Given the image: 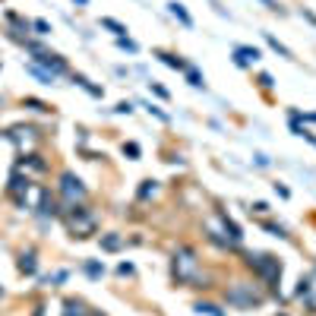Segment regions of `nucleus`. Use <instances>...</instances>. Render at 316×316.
<instances>
[{
  "instance_id": "1",
  "label": "nucleus",
  "mask_w": 316,
  "mask_h": 316,
  "mask_svg": "<svg viewBox=\"0 0 316 316\" xmlns=\"http://www.w3.org/2000/svg\"><path fill=\"white\" fill-rule=\"evenodd\" d=\"M64 222H67V231L73 237H89L98 231V218L85 209V206H70L64 209Z\"/></svg>"
},
{
  "instance_id": "2",
  "label": "nucleus",
  "mask_w": 316,
  "mask_h": 316,
  "mask_svg": "<svg viewBox=\"0 0 316 316\" xmlns=\"http://www.w3.org/2000/svg\"><path fill=\"white\" fill-rule=\"evenodd\" d=\"M174 278L180 285H196L199 281V260L193 247H177L174 250Z\"/></svg>"
},
{
  "instance_id": "3",
  "label": "nucleus",
  "mask_w": 316,
  "mask_h": 316,
  "mask_svg": "<svg viewBox=\"0 0 316 316\" xmlns=\"http://www.w3.org/2000/svg\"><path fill=\"white\" fill-rule=\"evenodd\" d=\"M60 199H64V206L70 209V206H82L85 203V183L73 174V171H64L60 174Z\"/></svg>"
},
{
  "instance_id": "4",
  "label": "nucleus",
  "mask_w": 316,
  "mask_h": 316,
  "mask_svg": "<svg viewBox=\"0 0 316 316\" xmlns=\"http://www.w3.org/2000/svg\"><path fill=\"white\" fill-rule=\"evenodd\" d=\"M247 266L256 272L260 278H266L269 285H278V278H281V263L275 260V256H266V253H250L247 256Z\"/></svg>"
},
{
  "instance_id": "5",
  "label": "nucleus",
  "mask_w": 316,
  "mask_h": 316,
  "mask_svg": "<svg viewBox=\"0 0 316 316\" xmlns=\"http://www.w3.org/2000/svg\"><path fill=\"white\" fill-rule=\"evenodd\" d=\"M228 304H234L240 310H250V307H260L263 304V294L253 288V285H234L228 291Z\"/></svg>"
},
{
  "instance_id": "6",
  "label": "nucleus",
  "mask_w": 316,
  "mask_h": 316,
  "mask_svg": "<svg viewBox=\"0 0 316 316\" xmlns=\"http://www.w3.org/2000/svg\"><path fill=\"white\" fill-rule=\"evenodd\" d=\"M32 64H38L41 70H48L54 79H57V76H64L67 70H70L64 57H60V54H51V51H35V60H32Z\"/></svg>"
},
{
  "instance_id": "7",
  "label": "nucleus",
  "mask_w": 316,
  "mask_h": 316,
  "mask_svg": "<svg viewBox=\"0 0 316 316\" xmlns=\"http://www.w3.org/2000/svg\"><path fill=\"white\" fill-rule=\"evenodd\" d=\"M260 48H250V45H237L234 48V64L237 67H250V64H256V60H260Z\"/></svg>"
},
{
  "instance_id": "8",
  "label": "nucleus",
  "mask_w": 316,
  "mask_h": 316,
  "mask_svg": "<svg viewBox=\"0 0 316 316\" xmlns=\"http://www.w3.org/2000/svg\"><path fill=\"white\" fill-rule=\"evenodd\" d=\"M7 190H10V196L22 199L28 190H32V180H28V177H22V174H13V177H10V186H7Z\"/></svg>"
},
{
  "instance_id": "9",
  "label": "nucleus",
  "mask_w": 316,
  "mask_h": 316,
  "mask_svg": "<svg viewBox=\"0 0 316 316\" xmlns=\"http://www.w3.org/2000/svg\"><path fill=\"white\" fill-rule=\"evenodd\" d=\"M19 272L22 275H35L38 272V256H35V250H25V253H19Z\"/></svg>"
},
{
  "instance_id": "10",
  "label": "nucleus",
  "mask_w": 316,
  "mask_h": 316,
  "mask_svg": "<svg viewBox=\"0 0 316 316\" xmlns=\"http://www.w3.org/2000/svg\"><path fill=\"white\" fill-rule=\"evenodd\" d=\"M168 10H171V16H174V19H177L180 25L193 28V16H190V13L183 10V4H177V0H171V4H168Z\"/></svg>"
},
{
  "instance_id": "11",
  "label": "nucleus",
  "mask_w": 316,
  "mask_h": 316,
  "mask_svg": "<svg viewBox=\"0 0 316 316\" xmlns=\"http://www.w3.org/2000/svg\"><path fill=\"white\" fill-rule=\"evenodd\" d=\"M73 82L79 85V89H85L89 95H95V98H102V95H105V89H102V85H95L89 76H82V73H73Z\"/></svg>"
},
{
  "instance_id": "12",
  "label": "nucleus",
  "mask_w": 316,
  "mask_h": 316,
  "mask_svg": "<svg viewBox=\"0 0 316 316\" xmlns=\"http://www.w3.org/2000/svg\"><path fill=\"white\" fill-rule=\"evenodd\" d=\"M266 45H269L272 51H275L278 57H285V60H294V54H291V48H285V45H281V41H278L275 35H272V32H266Z\"/></svg>"
},
{
  "instance_id": "13",
  "label": "nucleus",
  "mask_w": 316,
  "mask_h": 316,
  "mask_svg": "<svg viewBox=\"0 0 316 316\" xmlns=\"http://www.w3.org/2000/svg\"><path fill=\"white\" fill-rule=\"evenodd\" d=\"M89 310H85V304L82 300H76V297H70L67 304H64V316H85Z\"/></svg>"
},
{
  "instance_id": "14",
  "label": "nucleus",
  "mask_w": 316,
  "mask_h": 316,
  "mask_svg": "<svg viewBox=\"0 0 316 316\" xmlns=\"http://www.w3.org/2000/svg\"><path fill=\"white\" fill-rule=\"evenodd\" d=\"M120 247H123V237H120V234H105V237H102V250L117 253Z\"/></svg>"
},
{
  "instance_id": "15",
  "label": "nucleus",
  "mask_w": 316,
  "mask_h": 316,
  "mask_svg": "<svg viewBox=\"0 0 316 316\" xmlns=\"http://www.w3.org/2000/svg\"><path fill=\"white\" fill-rule=\"evenodd\" d=\"M25 70H28V73H32V76H35V79H38V82H45V85H54V76H51V73H48V70H41V67H38V64H28V67H25Z\"/></svg>"
},
{
  "instance_id": "16",
  "label": "nucleus",
  "mask_w": 316,
  "mask_h": 316,
  "mask_svg": "<svg viewBox=\"0 0 316 316\" xmlns=\"http://www.w3.org/2000/svg\"><path fill=\"white\" fill-rule=\"evenodd\" d=\"M82 272H85L89 278H102V275H105V263H98V260H89V263L82 266Z\"/></svg>"
},
{
  "instance_id": "17",
  "label": "nucleus",
  "mask_w": 316,
  "mask_h": 316,
  "mask_svg": "<svg viewBox=\"0 0 316 316\" xmlns=\"http://www.w3.org/2000/svg\"><path fill=\"white\" fill-rule=\"evenodd\" d=\"M67 278H70V272L60 269V272H51V275H45V278H41V285H45V288H54V285H60V281H67Z\"/></svg>"
},
{
  "instance_id": "18",
  "label": "nucleus",
  "mask_w": 316,
  "mask_h": 316,
  "mask_svg": "<svg viewBox=\"0 0 316 316\" xmlns=\"http://www.w3.org/2000/svg\"><path fill=\"white\" fill-rule=\"evenodd\" d=\"M183 73H186V82H190V85H193V89H203V85H206V79H203V73H199V70H196V67H186V70H183Z\"/></svg>"
},
{
  "instance_id": "19",
  "label": "nucleus",
  "mask_w": 316,
  "mask_h": 316,
  "mask_svg": "<svg viewBox=\"0 0 316 316\" xmlns=\"http://www.w3.org/2000/svg\"><path fill=\"white\" fill-rule=\"evenodd\" d=\"M102 28H108V32H114L117 38H123V32H127V25H120L117 19H111V16H102Z\"/></svg>"
},
{
  "instance_id": "20",
  "label": "nucleus",
  "mask_w": 316,
  "mask_h": 316,
  "mask_svg": "<svg viewBox=\"0 0 316 316\" xmlns=\"http://www.w3.org/2000/svg\"><path fill=\"white\" fill-rule=\"evenodd\" d=\"M196 313H206V316H225V310L218 304H209V300H199L196 304Z\"/></svg>"
},
{
  "instance_id": "21",
  "label": "nucleus",
  "mask_w": 316,
  "mask_h": 316,
  "mask_svg": "<svg viewBox=\"0 0 316 316\" xmlns=\"http://www.w3.org/2000/svg\"><path fill=\"white\" fill-rule=\"evenodd\" d=\"M19 165H28V168H32V171H45V168H48V165H45V162H41V158H38V155H22V158H19Z\"/></svg>"
},
{
  "instance_id": "22",
  "label": "nucleus",
  "mask_w": 316,
  "mask_h": 316,
  "mask_svg": "<svg viewBox=\"0 0 316 316\" xmlns=\"http://www.w3.org/2000/svg\"><path fill=\"white\" fill-rule=\"evenodd\" d=\"M158 57H162V64H168L171 70H186L190 67V64H183L180 57H174V54H158Z\"/></svg>"
},
{
  "instance_id": "23",
  "label": "nucleus",
  "mask_w": 316,
  "mask_h": 316,
  "mask_svg": "<svg viewBox=\"0 0 316 316\" xmlns=\"http://www.w3.org/2000/svg\"><path fill=\"white\" fill-rule=\"evenodd\" d=\"M155 193H158V183H155V180H142V186H139L136 196H139V199H149V196H155Z\"/></svg>"
},
{
  "instance_id": "24",
  "label": "nucleus",
  "mask_w": 316,
  "mask_h": 316,
  "mask_svg": "<svg viewBox=\"0 0 316 316\" xmlns=\"http://www.w3.org/2000/svg\"><path fill=\"white\" fill-rule=\"evenodd\" d=\"M291 133H294V136H304L307 142H313V146H316V136H313V133L307 130V127H300L297 120H291Z\"/></svg>"
},
{
  "instance_id": "25",
  "label": "nucleus",
  "mask_w": 316,
  "mask_h": 316,
  "mask_svg": "<svg viewBox=\"0 0 316 316\" xmlns=\"http://www.w3.org/2000/svg\"><path fill=\"white\" fill-rule=\"evenodd\" d=\"M25 108H32V111H41V114H45V111H51L45 102H38V98H25V102H22Z\"/></svg>"
},
{
  "instance_id": "26",
  "label": "nucleus",
  "mask_w": 316,
  "mask_h": 316,
  "mask_svg": "<svg viewBox=\"0 0 316 316\" xmlns=\"http://www.w3.org/2000/svg\"><path fill=\"white\" fill-rule=\"evenodd\" d=\"M117 45H120L123 51H130V54H139V45H136V41H130L127 35H123V38H117Z\"/></svg>"
},
{
  "instance_id": "27",
  "label": "nucleus",
  "mask_w": 316,
  "mask_h": 316,
  "mask_svg": "<svg viewBox=\"0 0 316 316\" xmlns=\"http://www.w3.org/2000/svg\"><path fill=\"white\" fill-rule=\"evenodd\" d=\"M263 228H266V231H272L275 237H288V234H285V228H281V225H275V222H263Z\"/></svg>"
},
{
  "instance_id": "28",
  "label": "nucleus",
  "mask_w": 316,
  "mask_h": 316,
  "mask_svg": "<svg viewBox=\"0 0 316 316\" xmlns=\"http://www.w3.org/2000/svg\"><path fill=\"white\" fill-rule=\"evenodd\" d=\"M32 28H35L38 35H51V22H45V19H35V22H32Z\"/></svg>"
},
{
  "instance_id": "29",
  "label": "nucleus",
  "mask_w": 316,
  "mask_h": 316,
  "mask_svg": "<svg viewBox=\"0 0 316 316\" xmlns=\"http://www.w3.org/2000/svg\"><path fill=\"white\" fill-rule=\"evenodd\" d=\"M146 111H149V114H152V117H158V120H171V117H168V114H165V111H162V108H158V105H152V102H149V105H146Z\"/></svg>"
},
{
  "instance_id": "30",
  "label": "nucleus",
  "mask_w": 316,
  "mask_h": 316,
  "mask_svg": "<svg viewBox=\"0 0 316 316\" xmlns=\"http://www.w3.org/2000/svg\"><path fill=\"white\" fill-rule=\"evenodd\" d=\"M123 155H130V158H139V155H142V149L136 146V142H127V146H123Z\"/></svg>"
},
{
  "instance_id": "31",
  "label": "nucleus",
  "mask_w": 316,
  "mask_h": 316,
  "mask_svg": "<svg viewBox=\"0 0 316 316\" xmlns=\"http://www.w3.org/2000/svg\"><path fill=\"white\" fill-rule=\"evenodd\" d=\"M260 4H263L266 10H272V13H285V10H281V4H278V0H260Z\"/></svg>"
},
{
  "instance_id": "32",
  "label": "nucleus",
  "mask_w": 316,
  "mask_h": 316,
  "mask_svg": "<svg viewBox=\"0 0 316 316\" xmlns=\"http://www.w3.org/2000/svg\"><path fill=\"white\" fill-rule=\"evenodd\" d=\"M260 85H263V89H272V85H275L272 73H260Z\"/></svg>"
},
{
  "instance_id": "33",
  "label": "nucleus",
  "mask_w": 316,
  "mask_h": 316,
  "mask_svg": "<svg viewBox=\"0 0 316 316\" xmlns=\"http://www.w3.org/2000/svg\"><path fill=\"white\" fill-rule=\"evenodd\" d=\"M117 275H133V263H120L117 266Z\"/></svg>"
},
{
  "instance_id": "34",
  "label": "nucleus",
  "mask_w": 316,
  "mask_h": 316,
  "mask_svg": "<svg viewBox=\"0 0 316 316\" xmlns=\"http://www.w3.org/2000/svg\"><path fill=\"white\" fill-rule=\"evenodd\" d=\"M275 193H278L281 199H288V196H291V190H288V186H285V183H275Z\"/></svg>"
},
{
  "instance_id": "35",
  "label": "nucleus",
  "mask_w": 316,
  "mask_h": 316,
  "mask_svg": "<svg viewBox=\"0 0 316 316\" xmlns=\"http://www.w3.org/2000/svg\"><path fill=\"white\" fill-rule=\"evenodd\" d=\"M114 111H117V114H130V111H133V105H130V102H120Z\"/></svg>"
},
{
  "instance_id": "36",
  "label": "nucleus",
  "mask_w": 316,
  "mask_h": 316,
  "mask_svg": "<svg viewBox=\"0 0 316 316\" xmlns=\"http://www.w3.org/2000/svg\"><path fill=\"white\" fill-rule=\"evenodd\" d=\"M152 92H155L158 98H171V95H168V89H165V85H152Z\"/></svg>"
},
{
  "instance_id": "37",
  "label": "nucleus",
  "mask_w": 316,
  "mask_h": 316,
  "mask_svg": "<svg viewBox=\"0 0 316 316\" xmlns=\"http://www.w3.org/2000/svg\"><path fill=\"white\" fill-rule=\"evenodd\" d=\"M253 212H256V215H266L269 206H266V203H253Z\"/></svg>"
},
{
  "instance_id": "38",
  "label": "nucleus",
  "mask_w": 316,
  "mask_h": 316,
  "mask_svg": "<svg viewBox=\"0 0 316 316\" xmlns=\"http://www.w3.org/2000/svg\"><path fill=\"white\" fill-rule=\"evenodd\" d=\"M32 316H45V307H35V313Z\"/></svg>"
},
{
  "instance_id": "39",
  "label": "nucleus",
  "mask_w": 316,
  "mask_h": 316,
  "mask_svg": "<svg viewBox=\"0 0 316 316\" xmlns=\"http://www.w3.org/2000/svg\"><path fill=\"white\" fill-rule=\"evenodd\" d=\"M85 316H105V313H98V310H89V313H85Z\"/></svg>"
},
{
  "instance_id": "40",
  "label": "nucleus",
  "mask_w": 316,
  "mask_h": 316,
  "mask_svg": "<svg viewBox=\"0 0 316 316\" xmlns=\"http://www.w3.org/2000/svg\"><path fill=\"white\" fill-rule=\"evenodd\" d=\"M76 4H89V0H76Z\"/></svg>"
},
{
  "instance_id": "41",
  "label": "nucleus",
  "mask_w": 316,
  "mask_h": 316,
  "mask_svg": "<svg viewBox=\"0 0 316 316\" xmlns=\"http://www.w3.org/2000/svg\"><path fill=\"white\" fill-rule=\"evenodd\" d=\"M0 297H4V288H0Z\"/></svg>"
}]
</instances>
